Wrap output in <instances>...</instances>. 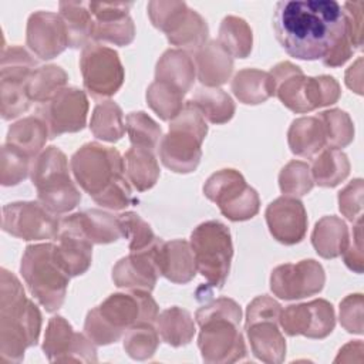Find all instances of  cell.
I'll list each match as a JSON object with an SVG mask.
<instances>
[{"label": "cell", "mask_w": 364, "mask_h": 364, "mask_svg": "<svg viewBox=\"0 0 364 364\" xmlns=\"http://www.w3.org/2000/svg\"><path fill=\"white\" fill-rule=\"evenodd\" d=\"M344 28V13L336 0H283L273 11L276 38L297 60H321Z\"/></svg>", "instance_id": "1"}, {"label": "cell", "mask_w": 364, "mask_h": 364, "mask_svg": "<svg viewBox=\"0 0 364 364\" xmlns=\"http://www.w3.org/2000/svg\"><path fill=\"white\" fill-rule=\"evenodd\" d=\"M70 169L81 189L102 208L122 210L134 202L118 149L87 142L73 154Z\"/></svg>", "instance_id": "2"}, {"label": "cell", "mask_w": 364, "mask_h": 364, "mask_svg": "<svg viewBox=\"0 0 364 364\" xmlns=\"http://www.w3.org/2000/svg\"><path fill=\"white\" fill-rule=\"evenodd\" d=\"M41 313L26 296L17 276L7 269L0 273V363H21L24 351L37 344Z\"/></svg>", "instance_id": "3"}, {"label": "cell", "mask_w": 364, "mask_h": 364, "mask_svg": "<svg viewBox=\"0 0 364 364\" xmlns=\"http://www.w3.org/2000/svg\"><path fill=\"white\" fill-rule=\"evenodd\" d=\"M195 318L200 327L198 347L205 363L228 364L246 358L247 348L239 330L242 309L233 299L209 300L196 310Z\"/></svg>", "instance_id": "4"}, {"label": "cell", "mask_w": 364, "mask_h": 364, "mask_svg": "<svg viewBox=\"0 0 364 364\" xmlns=\"http://www.w3.org/2000/svg\"><path fill=\"white\" fill-rule=\"evenodd\" d=\"M158 304L151 291L129 290L109 294L87 313L84 333L95 346L117 343L128 328L138 323H154Z\"/></svg>", "instance_id": "5"}, {"label": "cell", "mask_w": 364, "mask_h": 364, "mask_svg": "<svg viewBox=\"0 0 364 364\" xmlns=\"http://www.w3.org/2000/svg\"><path fill=\"white\" fill-rule=\"evenodd\" d=\"M208 124L200 111L189 100L171 121L169 131L159 141L161 162L176 173L193 172L202 158V142Z\"/></svg>", "instance_id": "6"}, {"label": "cell", "mask_w": 364, "mask_h": 364, "mask_svg": "<svg viewBox=\"0 0 364 364\" xmlns=\"http://www.w3.org/2000/svg\"><path fill=\"white\" fill-rule=\"evenodd\" d=\"M30 178L38 202L54 215L67 213L81 202V192L70 176L68 159L57 146H48L34 158Z\"/></svg>", "instance_id": "7"}, {"label": "cell", "mask_w": 364, "mask_h": 364, "mask_svg": "<svg viewBox=\"0 0 364 364\" xmlns=\"http://www.w3.org/2000/svg\"><path fill=\"white\" fill-rule=\"evenodd\" d=\"M20 273L30 293L48 313L63 306L70 276L55 257L54 243L28 245L21 256Z\"/></svg>", "instance_id": "8"}, {"label": "cell", "mask_w": 364, "mask_h": 364, "mask_svg": "<svg viewBox=\"0 0 364 364\" xmlns=\"http://www.w3.org/2000/svg\"><path fill=\"white\" fill-rule=\"evenodd\" d=\"M196 269L213 289H222L230 272L233 243L229 228L219 220L199 223L191 233Z\"/></svg>", "instance_id": "9"}, {"label": "cell", "mask_w": 364, "mask_h": 364, "mask_svg": "<svg viewBox=\"0 0 364 364\" xmlns=\"http://www.w3.org/2000/svg\"><path fill=\"white\" fill-rule=\"evenodd\" d=\"M146 10L154 27L164 31L172 46L195 53L206 44L209 36L208 23L185 1L152 0L148 3Z\"/></svg>", "instance_id": "10"}, {"label": "cell", "mask_w": 364, "mask_h": 364, "mask_svg": "<svg viewBox=\"0 0 364 364\" xmlns=\"http://www.w3.org/2000/svg\"><path fill=\"white\" fill-rule=\"evenodd\" d=\"M282 306L263 294L255 297L246 307L245 330L252 353L263 363L279 364L286 357V340L279 328Z\"/></svg>", "instance_id": "11"}, {"label": "cell", "mask_w": 364, "mask_h": 364, "mask_svg": "<svg viewBox=\"0 0 364 364\" xmlns=\"http://www.w3.org/2000/svg\"><path fill=\"white\" fill-rule=\"evenodd\" d=\"M203 195L215 202L220 213L232 222L249 220L259 213L260 199L243 175L232 168L212 173L205 185Z\"/></svg>", "instance_id": "12"}, {"label": "cell", "mask_w": 364, "mask_h": 364, "mask_svg": "<svg viewBox=\"0 0 364 364\" xmlns=\"http://www.w3.org/2000/svg\"><path fill=\"white\" fill-rule=\"evenodd\" d=\"M36 60L23 47H3L0 70V112L4 121L13 119L30 108L31 100L27 92V84L36 70Z\"/></svg>", "instance_id": "13"}, {"label": "cell", "mask_w": 364, "mask_h": 364, "mask_svg": "<svg viewBox=\"0 0 364 364\" xmlns=\"http://www.w3.org/2000/svg\"><path fill=\"white\" fill-rule=\"evenodd\" d=\"M80 70L85 91L97 100L117 94L125 80L118 53L111 47L92 41L81 51Z\"/></svg>", "instance_id": "14"}, {"label": "cell", "mask_w": 364, "mask_h": 364, "mask_svg": "<svg viewBox=\"0 0 364 364\" xmlns=\"http://www.w3.org/2000/svg\"><path fill=\"white\" fill-rule=\"evenodd\" d=\"M1 229L23 240H48L60 233V220L40 202L18 200L3 206Z\"/></svg>", "instance_id": "15"}, {"label": "cell", "mask_w": 364, "mask_h": 364, "mask_svg": "<svg viewBox=\"0 0 364 364\" xmlns=\"http://www.w3.org/2000/svg\"><path fill=\"white\" fill-rule=\"evenodd\" d=\"M87 94L77 87H65L50 101L40 104L37 115L47 124L50 138L84 129L88 114Z\"/></svg>", "instance_id": "16"}, {"label": "cell", "mask_w": 364, "mask_h": 364, "mask_svg": "<svg viewBox=\"0 0 364 364\" xmlns=\"http://www.w3.org/2000/svg\"><path fill=\"white\" fill-rule=\"evenodd\" d=\"M43 351L51 363H97L98 360L95 344L87 334L74 331L63 316H53L48 320Z\"/></svg>", "instance_id": "17"}, {"label": "cell", "mask_w": 364, "mask_h": 364, "mask_svg": "<svg viewBox=\"0 0 364 364\" xmlns=\"http://www.w3.org/2000/svg\"><path fill=\"white\" fill-rule=\"evenodd\" d=\"M326 283L323 266L314 259L284 263L272 270L270 290L283 300H297L320 293Z\"/></svg>", "instance_id": "18"}, {"label": "cell", "mask_w": 364, "mask_h": 364, "mask_svg": "<svg viewBox=\"0 0 364 364\" xmlns=\"http://www.w3.org/2000/svg\"><path fill=\"white\" fill-rule=\"evenodd\" d=\"M279 324L290 337L304 336L307 338H326L336 326L334 307L324 299L290 304L282 310Z\"/></svg>", "instance_id": "19"}, {"label": "cell", "mask_w": 364, "mask_h": 364, "mask_svg": "<svg viewBox=\"0 0 364 364\" xmlns=\"http://www.w3.org/2000/svg\"><path fill=\"white\" fill-rule=\"evenodd\" d=\"M26 43L40 60H51L68 47V34L60 14L38 10L30 14Z\"/></svg>", "instance_id": "20"}, {"label": "cell", "mask_w": 364, "mask_h": 364, "mask_svg": "<svg viewBox=\"0 0 364 364\" xmlns=\"http://www.w3.org/2000/svg\"><path fill=\"white\" fill-rule=\"evenodd\" d=\"M132 3L88 1V9L94 17L95 41H105L114 46H128L135 37V24L129 16Z\"/></svg>", "instance_id": "21"}, {"label": "cell", "mask_w": 364, "mask_h": 364, "mask_svg": "<svg viewBox=\"0 0 364 364\" xmlns=\"http://www.w3.org/2000/svg\"><path fill=\"white\" fill-rule=\"evenodd\" d=\"M270 235L280 243H300L307 232V212L303 202L293 196H280L270 202L264 212Z\"/></svg>", "instance_id": "22"}, {"label": "cell", "mask_w": 364, "mask_h": 364, "mask_svg": "<svg viewBox=\"0 0 364 364\" xmlns=\"http://www.w3.org/2000/svg\"><path fill=\"white\" fill-rule=\"evenodd\" d=\"M159 242L161 237L151 247L131 252L128 256L119 259L112 267L114 284L128 290L152 291L161 276L156 263V246Z\"/></svg>", "instance_id": "23"}, {"label": "cell", "mask_w": 364, "mask_h": 364, "mask_svg": "<svg viewBox=\"0 0 364 364\" xmlns=\"http://www.w3.org/2000/svg\"><path fill=\"white\" fill-rule=\"evenodd\" d=\"M60 229L71 230L92 245H107L122 237L118 215L95 208L63 218Z\"/></svg>", "instance_id": "24"}, {"label": "cell", "mask_w": 364, "mask_h": 364, "mask_svg": "<svg viewBox=\"0 0 364 364\" xmlns=\"http://www.w3.org/2000/svg\"><path fill=\"white\" fill-rule=\"evenodd\" d=\"M156 263L161 276L176 284L189 283L198 272L192 247L183 239H161L156 246Z\"/></svg>", "instance_id": "25"}, {"label": "cell", "mask_w": 364, "mask_h": 364, "mask_svg": "<svg viewBox=\"0 0 364 364\" xmlns=\"http://www.w3.org/2000/svg\"><path fill=\"white\" fill-rule=\"evenodd\" d=\"M274 95L282 104L296 114L310 112L306 101V80L301 68L290 61H282L269 71Z\"/></svg>", "instance_id": "26"}, {"label": "cell", "mask_w": 364, "mask_h": 364, "mask_svg": "<svg viewBox=\"0 0 364 364\" xmlns=\"http://www.w3.org/2000/svg\"><path fill=\"white\" fill-rule=\"evenodd\" d=\"M196 75L202 85L218 88L228 82L233 73V57L218 43L206 41L193 55Z\"/></svg>", "instance_id": "27"}, {"label": "cell", "mask_w": 364, "mask_h": 364, "mask_svg": "<svg viewBox=\"0 0 364 364\" xmlns=\"http://www.w3.org/2000/svg\"><path fill=\"white\" fill-rule=\"evenodd\" d=\"M196 67L192 55L181 48L166 50L155 67V80L169 84L171 87L186 94L193 87Z\"/></svg>", "instance_id": "28"}, {"label": "cell", "mask_w": 364, "mask_h": 364, "mask_svg": "<svg viewBox=\"0 0 364 364\" xmlns=\"http://www.w3.org/2000/svg\"><path fill=\"white\" fill-rule=\"evenodd\" d=\"M54 252L58 263L70 277L84 274L92 262V243L82 236L60 229Z\"/></svg>", "instance_id": "29"}, {"label": "cell", "mask_w": 364, "mask_h": 364, "mask_svg": "<svg viewBox=\"0 0 364 364\" xmlns=\"http://www.w3.org/2000/svg\"><path fill=\"white\" fill-rule=\"evenodd\" d=\"M48 138L50 132L47 124L38 115H31L21 118L9 127L6 144L31 159L41 152Z\"/></svg>", "instance_id": "30"}, {"label": "cell", "mask_w": 364, "mask_h": 364, "mask_svg": "<svg viewBox=\"0 0 364 364\" xmlns=\"http://www.w3.org/2000/svg\"><path fill=\"white\" fill-rule=\"evenodd\" d=\"M290 151L303 158H313L326 146V134L317 117L296 118L287 131Z\"/></svg>", "instance_id": "31"}, {"label": "cell", "mask_w": 364, "mask_h": 364, "mask_svg": "<svg viewBox=\"0 0 364 364\" xmlns=\"http://www.w3.org/2000/svg\"><path fill=\"white\" fill-rule=\"evenodd\" d=\"M350 240L346 222L337 216H323L314 225L311 245L324 259H336L343 255Z\"/></svg>", "instance_id": "32"}, {"label": "cell", "mask_w": 364, "mask_h": 364, "mask_svg": "<svg viewBox=\"0 0 364 364\" xmlns=\"http://www.w3.org/2000/svg\"><path fill=\"white\" fill-rule=\"evenodd\" d=\"M60 16L68 34V47L80 48L91 43L94 37V17L84 1H60Z\"/></svg>", "instance_id": "33"}, {"label": "cell", "mask_w": 364, "mask_h": 364, "mask_svg": "<svg viewBox=\"0 0 364 364\" xmlns=\"http://www.w3.org/2000/svg\"><path fill=\"white\" fill-rule=\"evenodd\" d=\"M230 88L235 97L246 105L263 104L274 95L270 74L256 68H243L236 73Z\"/></svg>", "instance_id": "34"}, {"label": "cell", "mask_w": 364, "mask_h": 364, "mask_svg": "<svg viewBox=\"0 0 364 364\" xmlns=\"http://www.w3.org/2000/svg\"><path fill=\"white\" fill-rule=\"evenodd\" d=\"M124 165L125 175L136 191H148L158 182L161 171L152 149L131 146L124 155Z\"/></svg>", "instance_id": "35"}, {"label": "cell", "mask_w": 364, "mask_h": 364, "mask_svg": "<svg viewBox=\"0 0 364 364\" xmlns=\"http://www.w3.org/2000/svg\"><path fill=\"white\" fill-rule=\"evenodd\" d=\"M156 330L162 341L172 347H182L192 341L196 327L191 313L182 307L173 306L162 310L156 316Z\"/></svg>", "instance_id": "36"}, {"label": "cell", "mask_w": 364, "mask_h": 364, "mask_svg": "<svg viewBox=\"0 0 364 364\" xmlns=\"http://www.w3.org/2000/svg\"><path fill=\"white\" fill-rule=\"evenodd\" d=\"M313 182L323 188H334L350 173L348 156L336 148H326L318 152L310 166Z\"/></svg>", "instance_id": "37"}, {"label": "cell", "mask_w": 364, "mask_h": 364, "mask_svg": "<svg viewBox=\"0 0 364 364\" xmlns=\"http://www.w3.org/2000/svg\"><path fill=\"white\" fill-rule=\"evenodd\" d=\"M191 101L208 122L216 125L230 121L236 109L232 97L220 88L200 87L195 91Z\"/></svg>", "instance_id": "38"}, {"label": "cell", "mask_w": 364, "mask_h": 364, "mask_svg": "<svg viewBox=\"0 0 364 364\" xmlns=\"http://www.w3.org/2000/svg\"><path fill=\"white\" fill-rule=\"evenodd\" d=\"M90 129L95 138L105 142L119 141L127 129L121 107L111 100L97 104L91 114Z\"/></svg>", "instance_id": "39"}, {"label": "cell", "mask_w": 364, "mask_h": 364, "mask_svg": "<svg viewBox=\"0 0 364 364\" xmlns=\"http://www.w3.org/2000/svg\"><path fill=\"white\" fill-rule=\"evenodd\" d=\"M218 43L236 58H246L252 53L253 33L246 20L237 16H226L220 21Z\"/></svg>", "instance_id": "40"}, {"label": "cell", "mask_w": 364, "mask_h": 364, "mask_svg": "<svg viewBox=\"0 0 364 364\" xmlns=\"http://www.w3.org/2000/svg\"><path fill=\"white\" fill-rule=\"evenodd\" d=\"M67 82L68 75L61 67L55 64L41 65L33 71L27 84V92L31 102L44 104L65 88Z\"/></svg>", "instance_id": "41"}, {"label": "cell", "mask_w": 364, "mask_h": 364, "mask_svg": "<svg viewBox=\"0 0 364 364\" xmlns=\"http://www.w3.org/2000/svg\"><path fill=\"white\" fill-rule=\"evenodd\" d=\"M145 98L149 108L162 121H172L185 104V94L182 91L156 80L148 85Z\"/></svg>", "instance_id": "42"}, {"label": "cell", "mask_w": 364, "mask_h": 364, "mask_svg": "<svg viewBox=\"0 0 364 364\" xmlns=\"http://www.w3.org/2000/svg\"><path fill=\"white\" fill-rule=\"evenodd\" d=\"M125 353L138 361L149 360L159 346L158 330L152 323H138L127 330L122 341Z\"/></svg>", "instance_id": "43"}, {"label": "cell", "mask_w": 364, "mask_h": 364, "mask_svg": "<svg viewBox=\"0 0 364 364\" xmlns=\"http://www.w3.org/2000/svg\"><path fill=\"white\" fill-rule=\"evenodd\" d=\"M324 128L326 146L328 148H346L354 139V124L350 115L340 109L331 108L316 115Z\"/></svg>", "instance_id": "44"}, {"label": "cell", "mask_w": 364, "mask_h": 364, "mask_svg": "<svg viewBox=\"0 0 364 364\" xmlns=\"http://www.w3.org/2000/svg\"><path fill=\"white\" fill-rule=\"evenodd\" d=\"M125 127L132 146L154 151L162 138V128L144 111L129 112L125 118Z\"/></svg>", "instance_id": "45"}, {"label": "cell", "mask_w": 364, "mask_h": 364, "mask_svg": "<svg viewBox=\"0 0 364 364\" xmlns=\"http://www.w3.org/2000/svg\"><path fill=\"white\" fill-rule=\"evenodd\" d=\"M122 237L128 239L129 252H139L151 247L159 239L152 228L135 212H124L118 215Z\"/></svg>", "instance_id": "46"}, {"label": "cell", "mask_w": 364, "mask_h": 364, "mask_svg": "<svg viewBox=\"0 0 364 364\" xmlns=\"http://www.w3.org/2000/svg\"><path fill=\"white\" fill-rule=\"evenodd\" d=\"M279 186L286 196L299 198L307 195L314 186L310 165L296 159L286 164L279 173Z\"/></svg>", "instance_id": "47"}, {"label": "cell", "mask_w": 364, "mask_h": 364, "mask_svg": "<svg viewBox=\"0 0 364 364\" xmlns=\"http://www.w3.org/2000/svg\"><path fill=\"white\" fill-rule=\"evenodd\" d=\"M340 95H341V88L334 77L331 75L307 77L306 101L310 111L336 104Z\"/></svg>", "instance_id": "48"}, {"label": "cell", "mask_w": 364, "mask_h": 364, "mask_svg": "<svg viewBox=\"0 0 364 364\" xmlns=\"http://www.w3.org/2000/svg\"><path fill=\"white\" fill-rule=\"evenodd\" d=\"M30 158L9 144L1 146L0 183L3 186L18 185L28 176Z\"/></svg>", "instance_id": "49"}, {"label": "cell", "mask_w": 364, "mask_h": 364, "mask_svg": "<svg viewBox=\"0 0 364 364\" xmlns=\"http://www.w3.org/2000/svg\"><path fill=\"white\" fill-rule=\"evenodd\" d=\"M363 193L364 183L361 178H355L338 192V209L350 222L363 219Z\"/></svg>", "instance_id": "50"}, {"label": "cell", "mask_w": 364, "mask_h": 364, "mask_svg": "<svg viewBox=\"0 0 364 364\" xmlns=\"http://www.w3.org/2000/svg\"><path fill=\"white\" fill-rule=\"evenodd\" d=\"M363 306L361 293L348 294L340 301V324L346 331L363 334Z\"/></svg>", "instance_id": "51"}, {"label": "cell", "mask_w": 364, "mask_h": 364, "mask_svg": "<svg viewBox=\"0 0 364 364\" xmlns=\"http://www.w3.org/2000/svg\"><path fill=\"white\" fill-rule=\"evenodd\" d=\"M354 229L351 233V239L348 240V245L346 250L343 252V260L346 266L355 272L363 273V263H364V255H363V219L354 222Z\"/></svg>", "instance_id": "52"}, {"label": "cell", "mask_w": 364, "mask_h": 364, "mask_svg": "<svg viewBox=\"0 0 364 364\" xmlns=\"http://www.w3.org/2000/svg\"><path fill=\"white\" fill-rule=\"evenodd\" d=\"M346 24L355 50L363 48V1H346L341 6Z\"/></svg>", "instance_id": "53"}, {"label": "cell", "mask_w": 364, "mask_h": 364, "mask_svg": "<svg viewBox=\"0 0 364 364\" xmlns=\"http://www.w3.org/2000/svg\"><path fill=\"white\" fill-rule=\"evenodd\" d=\"M354 51H355V48L353 46V41H351V37H350V33H348V28L346 24L344 33L341 34L338 41L334 44V47L321 58V61L326 67L336 68V67L343 65L353 55Z\"/></svg>", "instance_id": "54"}, {"label": "cell", "mask_w": 364, "mask_h": 364, "mask_svg": "<svg viewBox=\"0 0 364 364\" xmlns=\"http://www.w3.org/2000/svg\"><path fill=\"white\" fill-rule=\"evenodd\" d=\"M346 84L350 90L363 94V58L360 57L347 71H346Z\"/></svg>", "instance_id": "55"}, {"label": "cell", "mask_w": 364, "mask_h": 364, "mask_svg": "<svg viewBox=\"0 0 364 364\" xmlns=\"http://www.w3.org/2000/svg\"><path fill=\"white\" fill-rule=\"evenodd\" d=\"M363 353H364V346L361 340H355V341H350L348 344H346L343 348H340L338 355L336 357L334 363H357V360L354 358V355H357L358 358L363 360Z\"/></svg>", "instance_id": "56"}]
</instances>
